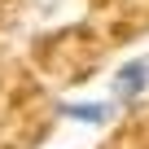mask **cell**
Segmentation results:
<instances>
[{"label": "cell", "mask_w": 149, "mask_h": 149, "mask_svg": "<svg viewBox=\"0 0 149 149\" xmlns=\"http://www.w3.org/2000/svg\"><path fill=\"white\" fill-rule=\"evenodd\" d=\"M57 110H61V118H70V123H88V127H101V123H110V114H114L110 101H61Z\"/></svg>", "instance_id": "7a4b0ae2"}, {"label": "cell", "mask_w": 149, "mask_h": 149, "mask_svg": "<svg viewBox=\"0 0 149 149\" xmlns=\"http://www.w3.org/2000/svg\"><path fill=\"white\" fill-rule=\"evenodd\" d=\"M145 88H149V57H132V61H123V66L114 70V97H118L123 105L140 101Z\"/></svg>", "instance_id": "6da1fadb"}]
</instances>
